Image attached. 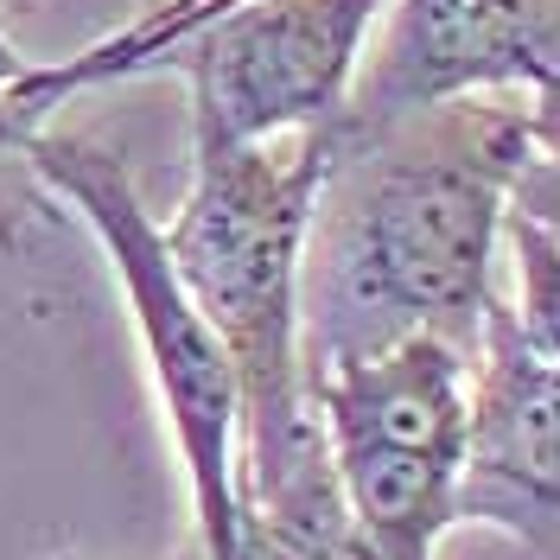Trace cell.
Here are the masks:
<instances>
[{
  "label": "cell",
  "instance_id": "cell-1",
  "mask_svg": "<svg viewBox=\"0 0 560 560\" xmlns=\"http://www.w3.org/2000/svg\"><path fill=\"white\" fill-rule=\"evenodd\" d=\"M555 103H458L420 108L338 160H370L331 236L338 331L325 350H376L401 331L478 345L490 306V261L510 198L548 160Z\"/></svg>",
  "mask_w": 560,
  "mask_h": 560
},
{
  "label": "cell",
  "instance_id": "cell-2",
  "mask_svg": "<svg viewBox=\"0 0 560 560\" xmlns=\"http://www.w3.org/2000/svg\"><path fill=\"white\" fill-rule=\"evenodd\" d=\"M338 166L331 128L191 153V191L160 230L178 287L205 313L236 376V458L293 440L306 401L300 275L318 223V198Z\"/></svg>",
  "mask_w": 560,
  "mask_h": 560
},
{
  "label": "cell",
  "instance_id": "cell-3",
  "mask_svg": "<svg viewBox=\"0 0 560 560\" xmlns=\"http://www.w3.org/2000/svg\"><path fill=\"white\" fill-rule=\"evenodd\" d=\"M306 401L370 560H433L440 535L458 528L465 350L440 331L325 350L306 357Z\"/></svg>",
  "mask_w": 560,
  "mask_h": 560
},
{
  "label": "cell",
  "instance_id": "cell-4",
  "mask_svg": "<svg viewBox=\"0 0 560 560\" xmlns=\"http://www.w3.org/2000/svg\"><path fill=\"white\" fill-rule=\"evenodd\" d=\"M20 160L96 230L115 280L128 287L140 350H147V370L160 383L178 458H185L205 560H236V376H230L217 331L178 287L166 236H160L153 210L140 205L128 160L103 140L45 135V128L26 140Z\"/></svg>",
  "mask_w": 560,
  "mask_h": 560
},
{
  "label": "cell",
  "instance_id": "cell-5",
  "mask_svg": "<svg viewBox=\"0 0 560 560\" xmlns=\"http://www.w3.org/2000/svg\"><path fill=\"white\" fill-rule=\"evenodd\" d=\"M388 0H243L166 38L140 77L191 90V153L331 128Z\"/></svg>",
  "mask_w": 560,
  "mask_h": 560
},
{
  "label": "cell",
  "instance_id": "cell-6",
  "mask_svg": "<svg viewBox=\"0 0 560 560\" xmlns=\"http://www.w3.org/2000/svg\"><path fill=\"white\" fill-rule=\"evenodd\" d=\"M383 13V51L370 70H357L331 121L338 153L376 140L420 108L485 90H535L555 103L560 0H388Z\"/></svg>",
  "mask_w": 560,
  "mask_h": 560
},
{
  "label": "cell",
  "instance_id": "cell-7",
  "mask_svg": "<svg viewBox=\"0 0 560 560\" xmlns=\"http://www.w3.org/2000/svg\"><path fill=\"white\" fill-rule=\"evenodd\" d=\"M478 388H465V471L458 523L510 528L535 560H555L560 516V345L555 318L503 306L478 318Z\"/></svg>",
  "mask_w": 560,
  "mask_h": 560
},
{
  "label": "cell",
  "instance_id": "cell-8",
  "mask_svg": "<svg viewBox=\"0 0 560 560\" xmlns=\"http://www.w3.org/2000/svg\"><path fill=\"white\" fill-rule=\"evenodd\" d=\"M51 108H65L45 83V65H26L13 83H0V166L26 153V140L51 121Z\"/></svg>",
  "mask_w": 560,
  "mask_h": 560
},
{
  "label": "cell",
  "instance_id": "cell-9",
  "mask_svg": "<svg viewBox=\"0 0 560 560\" xmlns=\"http://www.w3.org/2000/svg\"><path fill=\"white\" fill-rule=\"evenodd\" d=\"M26 65H33V58H26V51H20V45H13L7 33H0V83H13V77H20Z\"/></svg>",
  "mask_w": 560,
  "mask_h": 560
}]
</instances>
